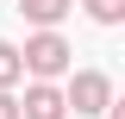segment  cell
<instances>
[{
    "instance_id": "obj_4",
    "label": "cell",
    "mask_w": 125,
    "mask_h": 119,
    "mask_svg": "<svg viewBox=\"0 0 125 119\" xmlns=\"http://www.w3.org/2000/svg\"><path fill=\"white\" fill-rule=\"evenodd\" d=\"M19 13H25L38 31H56V19L75 13V0H19Z\"/></svg>"
},
{
    "instance_id": "obj_3",
    "label": "cell",
    "mask_w": 125,
    "mask_h": 119,
    "mask_svg": "<svg viewBox=\"0 0 125 119\" xmlns=\"http://www.w3.org/2000/svg\"><path fill=\"white\" fill-rule=\"evenodd\" d=\"M69 107H62V88H50V82H31L25 100H19V119H62Z\"/></svg>"
},
{
    "instance_id": "obj_1",
    "label": "cell",
    "mask_w": 125,
    "mask_h": 119,
    "mask_svg": "<svg viewBox=\"0 0 125 119\" xmlns=\"http://www.w3.org/2000/svg\"><path fill=\"white\" fill-rule=\"evenodd\" d=\"M69 38L62 31H38V38H25V50H19V69H31L38 82H56L62 69H69Z\"/></svg>"
},
{
    "instance_id": "obj_5",
    "label": "cell",
    "mask_w": 125,
    "mask_h": 119,
    "mask_svg": "<svg viewBox=\"0 0 125 119\" xmlns=\"http://www.w3.org/2000/svg\"><path fill=\"white\" fill-rule=\"evenodd\" d=\"M81 6H88L94 25H119V19H125V0H81Z\"/></svg>"
},
{
    "instance_id": "obj_7",
    "label": "cell",
    "mask_w": 125,
    "mask_h": 119,
    "mask_svg": "<svg viewBox=\"0 0 125 119\" xmlns=\"http://www.w3.org/2000/svg\"><path fill=\"white\" fill-rule=\"evenodd\" d=\"M0 119H19V100H13L6 88H0Z\"/></svg>"
},
{
    "instance_id": "obj_2",
    "label": "cell",
    "mask_w": 125,
    "mask_h": 119,
    "mask_svg": "<svg viewBox=\"0 0 125 119\" xmlns=\"http://www.w3.org/2000/svg\"><path fill=\"white\" fill-rule=\"evenodd\" d=\"M62 107H75V113H106V107H113V75L75 69V82L62 88Z\"/></svg>"
},
{
    "instance_id": "obj_6",
    "label": "cell",
    "mask_w": 125,
    "mask_h": 119,
    "mask_svg": "<svg viewBox=\"0 0 125 119\" xmlns=\"http://www.w3.org/2000/svg\"><path fill=\"white\" fill-rule=\"evenodd\" d=\"M19 75H25L19 69V44H0V88H13Z\"/></svg>"
}]
</instances>
